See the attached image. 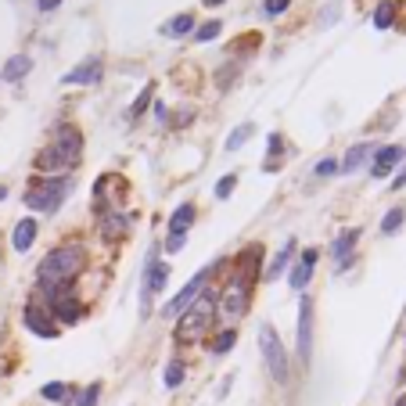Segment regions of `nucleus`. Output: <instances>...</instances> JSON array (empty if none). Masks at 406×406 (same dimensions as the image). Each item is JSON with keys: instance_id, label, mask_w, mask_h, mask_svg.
Wrapping results in <instances>:
<instances>
[{"instance_id": "f03ea898", "label": "nucleus", "mask_w": 406, "mask_h": 406, "mask_svg": "<svg viewBox=\"0 0 406 406\" xmlns=\"http://www.w3.org/2000/svg\"><path fill=\"white\" fill-rule=\"evenodd\" d=\"M65 190H69V180H61V177L33 180L29 190H26V205H29L33 212H54L58 202L65 198Z\"/></svg>"}, {"instance_id": "393cba45", "label": "nucleus", "mask_w": 406, "mask_h": 406, "mask_svg": "<svg viewBox=\"0 0 406 406\" xmlns=\"http://www.w3.org/2000/svg\"><path fill=\"white\" fill-rule=\"evenodd\" d=\"M392 18H396V4H389V0H384V4H377V11H374V26H377V29H389Z\"/></svg>"}, {"instance_id": "423d86ee", "label": "nucleus", "mask_w": 406, "mask_h": 406, "mask_svg": "<svg viewBox=\"0 0 406 406\" xmlns=\"http://www.w3.org/2000/svg\"><path fill=\"white\" fill-rule=\"evenodd\" d=\"M209 281V270H202V273H195V277H190V281L177 291V298H169V302H165V309H162V316H169V320H173V316H180L190 302H195V298H198V291H202V284Z\"/></svg>"}, {"instance_id": "bb28decb", "label": "nucleus", "mask_w": 406, "mask_h": 406, "mask_svg": "<svg viewBox=\"0 0 406 406\" xmlns=\"http://www.w3.org/2000/svg\"><path fill=\"white\" fill-rule=\"evenodd\" d=\"M220 29H223L220 22H205V26L195 29V40H198V44H209V40H216V36H220Z\"/></svg>"}, {"instance_id": "1a4fd4ad", "label": "nucleus", "mask_w": 406, "mask_h": 406, "mask_svg": "<svg viewBox=\"0 0 406 406\" xmlns=\"http://www.w3.org/2000/svg\"><path fill=\"white\" fill-rule=\"evenodd\" d=\"M403 155H406V152H403L399 144L381 147V152L374 155V162H371V173H374L377 180H381V177H389V173H392V165H399V162H403Z\"/></svg>"}, {"instance_id": "c756f323", "label": "nucleus", "mask_w": 406, "mask_h": 406, "mask_svg": "<svg viewBox=\"0 0 406 406\" xmlns=\"http://www.w3.org/2000/svg\"><path fill=\"white\" fill-rule=\"evenodd\" d=\"M234 187H238V177H234V173L223 177V180L216 184V198H230V195H234Z\"/></svg>"}, {"instance_id": "ea45409f", "label": "nucleus", "mask_w": 406, "mask_h": 406, "mask_svg": "<svg viewBox=\"0 0 406 406\" xmlns=\"http://www.w3.org/2000/svg\"><path fill=\"white\" fill-rule=\"evenodd\" d=\"M205 4H209V8H216V4H223V0H205Z\"/></svg>"}, {"instance_id": "0eeeda50", "label": "nucleus", "mask_w": 406, "mask_h": 406, "mask_svg": "<svg viewBox=\"0 0 406 406\" xmlns=\"http://www.w3.org/2000/svg\"><path fill=\"white\" fill-rule=\"evenodd\" d=\"M298 356H313V298L298 302Z\"/></svg>"}, {"instance_id": "4468645a", "label": "nucleus", "mask_w": 406, "mask_h": 406, "mask_svg": "<svg viewBox=\"0 0 406 406\" xmlns=\"http://www.w3.org/2000/svg\"><path fill=\"white\" fill-rule=\"evenodd\" d=\"M356 241H359V230H346V234H338V241H334V259H338V270H346L349 266V255H352V248H356Z\"/></svg>"}, {"instance_id": "ddd939ff", "label": "nucleus", "mask_w": 406, "mask_h": 406, "mask_svg": "<svg viewBox=\"0 0 406 406\" xmlns=\"http://www.w3.org/2000/svg\"><path fill=\"white\" fill-rule=\"evenodd\" d=\"M26 327L36 331L40 338H54V334H58V327L47 320V313H44V309H36V306H26Z\"/></svg>"}, {"instance_id": "20e7f679", "label": "nucleus", "mask_w": 406, "mask_h": 406, "mask_svg": "<svg viewBox=\"0 0 406 406\" xmlns=\"http://www.w3.org/2000/svg\"><path fill=\"white\" fill-rule=\"evenodd\" d=\"M259 349H263V359L273 374V381H288V352H284V341L277 338V327L273 324H263L259 327Z\"/></svg>"}, {"instance_id": "a211bd4d", "label": "nucleus", "mask_w": 406, "mask_h": 406, "mask_svg": "<svg viewBox=\"0 0 406 406\" xmlns=\"http://www.w3.org/2000/svg\"><path fill=\"white\" fill-rule=\"evenodd\" d=\"M245 306H248V291H245L241 284H238V288H230V291L223 295V313H227V316H241Z\"/></svg>"}, {"instance_id": "c85d7f7f", "label": "nucleus", "mask_w": 406, "mask_h": 406, "mask_svg": "<svg viewBox=\"0 0 406 406\" xmlns=\"http://www.w3.org/2000/svg\"><path fill=\"white\" fill-rule=\"evenodd\" d=\"M69 396V384H61V381H51V384H44V399H65Z\"/></svg>"}, {"instance_id": "f257e3e1", "label": "nucleus", "mask_w": 406, "mask_h": 406, "mask_svg": "<svg viewBox=\"0 0 406 406\" xmlns=\"http://www.w3.org/2000/svg\"><path fill=\"white\" fill-rule=\"evenodd\" d=\"M83 270V248L65 245L54 248L44 263H40V284H72V277Z\"/></svg>"}, {"instance_id": "f8f14e48", "label": "nucleus", "mask_w": 406, "mask_h": 406, "mask_svg": "<svg viewBox=\"0 0 406 406\" xmlns=\"http://www.w3.org/2000/svg\"><path fill=\"white\" fill-rule=\"evenodd\" d=\"M58 152L61 155H69L72 162H79V147H83V137H79V130H72V126H61L58 130Z\"/></svg>"}, {"instance_id": "7c9ffc66", "label": "nucleus", "mask_w": 406, "mask_h": 406, "mask_svg": "<svg viewBox=\"0 0 406 406\" xmlns=\"http://www.w3.org/2000/svg\"><path fill=\"white\" fill-rule=\"evenodd\" d=\"M187 245V234L184 230H169V241H165V252H180Z\"/></svg>"}, {"instance_id": "412c9836", "label": "nucleus", "mask_w": 406, "mask_h": 406, "mask_svg": "<svg viewBox=\"0 0 406 406\" xmlns=\"http://www.w3.org/2000/svg\"><path fill=\"white\" fill-rule=\"evenodd\" d=\"M190 223H195V205H180L173 216H169V230H184L187 234Z\"/></svg>"}, {"instance_id": "4be33fe9", "label": "nucleus", "mask_w": 406, "mask_h": 406, "mask_svg": "<svg viewBox=\"0 0 406 406\" xmlns=\"http://www.w3.org/2000/svg\"><path fill=\"white\" fill-rule=\"evenodd\" d=\"M403 220H406V209H389L384 212V220H381V234H396L399 227H403Z\"/></svg>"}, {"instance_id": "473e14b6", "label": "nucleus", "mask_w": 406, "mask_h": 406, "mask_svg": "<svg viewBox=\"0 0 406 406\" xmlns=\"http://www.w3.org/2000/svg\"><path fill=\"white\" fill-rule=\"evenodd\" d=\"M97 396H101V384H90V389L79 396V406H97Z\"/></svg>"}, {"instance_id": "a878e982", "label": "nucleus", "mask_w": 406, "mask_h": 406, "mask_svg": "<svg viewBox=\"0 0 406 406\" xmlns=\"http://www.w3.org/2000/svg\"><path fill=\"white\" fill-rule=\"evenodd\" d=\"M234 341H238V331H234V327H227L216 341H212V352H216V356H223V352H230L234 349Z\"/></svg>"}, {"instance_id": "58836bf2", "label": "nucleus", "mask_w": 406, "mask_h": 406, "mask_svg": "<svg viewBox=\"0 0 406 406\" xmlns=\"http://www.w3.org/2000/svg\"><path fill=\"white\" fill-rule=\"evenodd\" d=\"M4 195H8V187H4V184H0V202H4Z\"/></svg>"}, {"instance_id": "6ab92c4d", "label": "nucleus", "mask_w": 406, "mask_h": 406, "mask_svg": "<svg viewBox=\"0 0 406 406\" xmlns=\"http://www.w3.org/2000/svg\"><path fill=\"white\" fill-rule=\"evenodd\" d=\"M371 152H374L371 144H356V147H349L346 159H341V169H346V173H356V169L371 159Z\"/></svg>"}, {"instance_id": "b1692460", "label": "nucleus", "mask_w": 406, "mask_h": 406, "mask_svg": "<svg viewBox=\"0 0 406 406\" xmlns=\"http://www.w3.org/2000/svg\"><path fill=\"white\" fill-rule=\"evenodd\" d=\"M252 133H255V126H252V122L238 126V130H234V133L227 137V152H238V147H241V144H245V140H248Z\"/></svg>"}, {"instance_id": "7ed1b4c3", "label": "nucleus", "mask_w": 406, "mask_h": 406, "mask_svg": "<svg viewBox=\"0 0 406 406\" xmlns=\"http://www.w3.org/2000/svg\"><path fill=\"white\" fill-rule=\"evenodd\" d=\"M212 309H216V302H212V295H198L195 302H190L184 309V320L177 324V338L180 341H195L205 327H209V320H212Z\"/></svg>"}, {"instance_id": "39448f33", "label": "nucleus", "mask_w": 406, "mask_h": 406, "mask_svg": "<svg viewBox=\"0 0 406 406\" xmlns=\"http://www.w3.org/2000/svg\"><path fill=\"white\" fill-rule=\"evenodd\" d=\"M44 295L51 298V313L58 320H65V324H72V320H79V302H76V295L69 284H44Z\"/></svg>"}, {"instance_id": "cd10ccee", "label": "nucleus", "mask_w": 406, "mask_h": 406, "mask_svg": "<svg viewBox=\"0 0 406 406\" xmlns=\"http://www.w3.org/2000/svg\"><path fill=\"white\" fill-rule=\"evenodd\" d=\"M184 381V363H169V367H165V389H177V384Z\"/></svg>"}, {"instance_id": "f704fd0d", "label": "nucleus", "mask_w": 406, "mask_h": 406, "mask_svg": "<svg viewBox=\"0 0 406 406\" xmlns=\"http://www.w3.org/2000/svg\"><path fill=\"white\" fill-rule=\"evenodd\" d=\"M147 97H152V90H144V94H140V101H137V104H133V108H130V115H140V112H144V104H147Z\"/></svg>"}, {"instance_id": "2f4dec72", "label": "nucleus", "mask_w": 406, "mask_h": 406, "mask_svg": "<svg viewBox=\"0 0 406 406\" xmlns=\"http://www.w3.org/2000/svg\"><path fill=\"white\" fill-rule=\"evenodd\" d=\"M313 173H316V177H334V173H338V162H334V159H324V162H316Z\"/></svg>"}, {"instance_id": "9b49d317", "label": "nucleus", "mask_w": 406, "mask_h": 406, "mask_svg": "<svg viewBox=\"0 0 406 406\" xmlns=\"http://www.w3.org/2000/svg\"><path fill=\"white\" fill-rule=\"evenodd\" d=\"M313 266H316V248H306L302 259H298V266H295V273H291V288H295V291H302V288L309 284Z\"/></svg>"}, {"instance_id": "2eb2a0df", "label": "nucleus", "mask_w": 406, "mask_h": 406, "mask_svg": "<svg viewBox=\"0 0 406 406\" xmlns=\"http://www.w3.org/2000/svg\"><path fill=\"white\" fill-rule=\"evenodd\" d=\"M29 69H33V58H29V54H11V58L4 61V69H0V76H4L8 83H18Z\"/></svg>"}, {"instance_id": "9d476101", "label": "nucleus", "mask_w": 406, "mask_h": 406, "mask_svg": "<svg viewBox=\"0 0 406 406\" xmlns=\"http://www.w3.org/2000/svg\"><path fill=\"white\" fill-rule=\"evenodd\" d=\"M69 165H76V162L69 155H61L58 147H47V152H40V159H36L40 173H61V169H69Z\"/></svg>"}, {"instance_id": "4c0bfd02", "label": "nucleus", "mask_w": 406, "mask_h": 406, "mask_svg": "<svg viewBox=\"0 0 406 406\" xmlns=\"http://www.w3.org/2000/svg\"><path fill=\"white\" fill-rule=\"evenodd\" d=\"M392 187H396V190H399V187H406V173H399V177H396V184H392Z\"/></svg>"}, {"instance_id": "c9c22d12", "label": "nucleus", "mask_w": 406, "mask_h": 406, "mask_svg": "<svg viewBox=\"0 0 406 406\" xmlns=\"http://www.w3.org/2000/svg\"><path fill=\"white\" fill-rule=\"evenodd\" d=\"M58 4H61V0H36V8H40V11H54Z\"/></svg>"}, {"instance_id": "f3484780", "label": "nucleus", "mask_w": 406, "mask_h": 406, "mask_svg": "<svg viewBox=\"0 0 406 406\" xmlns=\"http://www.w3.org/2000/svg\"><path fill=\"white\" fill-rule=\"evenodd\" d=\"M33 241H36V220H22L11 234V245H15V252H29Z\"/></svg>"}, {"instance_id": "dca6fc26", "label": "nucleus", "mask_w": 406, "mask_h": 406, "mask_svg": "<svg viewBox=\"0 0 406 406\" xmlns=\"http://www.w3.org/2000/svg\"><path fill=\"white\" fill-rule=\"evenodd\" d=\"M101 79V61L90 58V61H83V65H76L61 83H97Z\"/></svg>"}, {"instance_id": "72a5a7b5", "label": "nucleus", "mask_w": 406, "mask_h": 406, "mask_svg": "<svg viewBox=\"0 0 406 406\" xmlns=\"http://www.w3.org/2000/svg\"><path fill=\"white\" fill-rule=\"evenodd\" d=\"M288 4H291V0H266V15H273V18H277V15H284Z\"/></svg>"}, {"instance_id": "e433bc0d", "label": "nucleus", "mask_w": 406, "mask_h": 406, "mask_svg": "<svg viewBox=\"0 0 406 406\" xmlns=\"http://www.w3.org/2000/svg\"><path fill=\"white\" fill-rule=\"evenodd\" d=\"M277 152H281V137L273 133V137H270V155H277Z\"/></svg>"}, {"instance_id": "aec40b11", "label": "nucleus", "mask_w": 406, "mask_h": 406, "mask_svg": "<svg viewBox=\"0 0 406 406\" xmlns=\"http://www.w3.org/2000/svg\"><path fill=\"white\" fill-rule=\"evenodd\" d=\"M291 255H295V241H288L281 252H277V259H273L270 270H266V281H273V277H281V273H284V266L291 263Z\"/></svg>"}, {"instance_id": "6e6552de", "label": "nucleus", "mask_w": 406, "mask_h": 406, "mask_svg": "<svg viewBox=\"0 0 406 406\" xmlns=\"http://www.w3.org/2000/svg\"><path fill=\"white\" fill-rule=\"evenodd\" d=\"M165 281H169V266L147 259V273H144V309H147V302H152L147 295H159L165 288Z\"/></svg>"}, {"instance_id": "5701e85b", "label": "nucleus", "mask_w": 406, "mask_h": 406, "mask_svg": "<svg viewBox=\"0 0 406 406\" xmlns=\"http://www.w3.org/2000/svg\"><path fill=\"white\" fill-rule=\"evenodd\" d=\"M190 29H195V18H190V15H180V18H173L169 26H162L165 36H184V33H190Z\"/></svg>"}, {"instance_id": "a19ab883", "label": "nucleus", "mask_w": 406, "mask_h": 406, "mask_svg": "<svg viewBox=\"0 0 406 406\" xmlns=\"http://www.w3.org/2000/svg\"><path fill=\"white\" fill-rule=\"evenodd\" d=\"M396 406H406V396H399V399H396Z\"/></svg>"}]
</instances>
